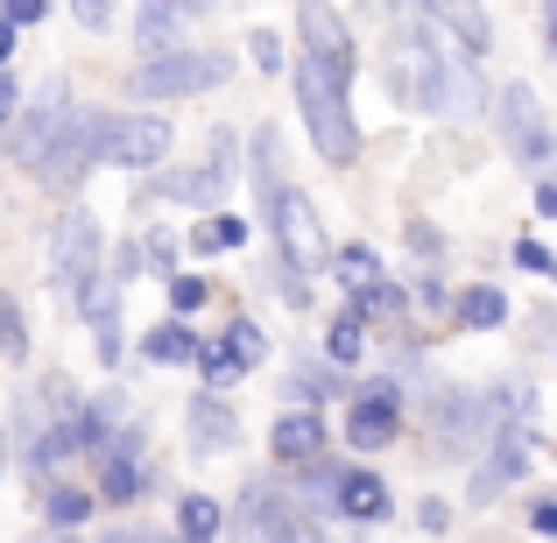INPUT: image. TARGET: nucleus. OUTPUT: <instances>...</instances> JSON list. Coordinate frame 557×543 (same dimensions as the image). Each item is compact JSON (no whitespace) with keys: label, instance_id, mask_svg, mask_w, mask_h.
Instances as JSON below:
<instances>
[{"label":"nucleus","instance_id":"obj_21","mask_svg":"<svg viewBox=\"0 0 557 543\" xmlns=\"http://www.w3.org/2000/svg\"><path fill=\"white\" fill-rule=\"evenodd\" d=\"M177 14H184V0H141L135 42L141 50H170V42H177Z\"/></svg>","mask_w":557,"mask_h":543},{"label":"nucleus","instance_id":"obj_6","mask_svg":"<svg viewBox=\"0 0 557 543\" xmlns=\"http://www.w3.org/2000/svg\"><path fill=\"white\" fill-rule=\"evenodd\" d=\"M92 127H99V113H64V127L50 135V149H42V163H36V177L50 190L85 184V170H92Z\"/></svg>","mask_w":557,"mask_h":543},{"label":"nucleus","instance_id":"obj_39","mask_svg":"<svg viewBox=\"0 0 557 543\" xmlns=\"http://www.w3.org/2000/svg\"><path fill=\"white\" fill-rule=\"evenodd\" d=\"M8 57H14V22L0 14V64H8Z\"/></svg>","mask_w":557,"mask_h":543},{"label":"nucleus","instance_id":"obj_31","mask_svg":"<svg viewBox=\"0 0 557 543\" xmlns=\"http://www.w3.org/2000/svg\"><path fill=\"white\" fill-rule=\"evenodd\" d=\"M325 354L332 360H360V311H346L339 325H332V340H325Z\"/></svg>","mask_w":557,"mask_h":543},{"label":"nucleus","instance_id":"obj_2","mask_svg":"<svg viewBox=\"0 0 557 543\" xmlns=\"http://www.w3.org/2000/svg\"><path fill=\"white\" fill-rule=\"evenodd\" d=\"M226 57H212V50H177V42H170V50H149V64L135 71V99H190V92H212L219 78H226Z\"/></svg>","mask_w":557,"mask_h":543},{"label":"nucleus","instance_id":"obj_26","mask_svg":"<svg viewBox=\"0 0 557 543\" xmlns=\"http://www.w3.org/2000/svg\"><path fill=\"white\" fill-rule=\"evenodd\" d=\"M502 318H508V297H502V289H466V297H459V325L494 332Z\"/></svg>","mask_w":557,"mask_h":543},{"label":"nucleus","instance_id":"obj_37","mask_svg":"<svg viewBox=\"0 0 557 543\" xmlns=\"http://www.w3.org/2000/svg\"><path fill=\"white\" fill-rule=\"evenodd\" d=\"M107 14H113L107 0H78V22H85V28H107Z\"/></svg>","mask_w":557,"mask_h":543},{"label":"nucleus","instance_id":"obj_24","mask_svg":"<svg viewBox=\"0 0 557 543\" xmlns=\"http://www.w3.org/2000/svg\"><path fill=\"white\" fill-rule=\"evenodd\" d=\"M177 530L184 536H219V530H226V508H219L212 494H184V502H177Z\"/></svg>","mask_w":557,"mask_h":543},{"label":"nucleus","instance_id":"obj_3","mask_svg":"<svg viewBox=\"0 0 557 543\" xmlns=\"http://www.w3.org/2000/svg\"><path fill=\"white\" fill-rule=\"evenodd\" d=\"M269 233H275V255H283L297 275H318V269H325L332 240H325V219H318V205L304 198V190H275Z\"/></svg>","mask_w":557,"mask_h":543},{"label":"nucleus","instance_id":"obj_25","mask_svg":"<svg viewBox=\"0 0 557 543\" xmlns=\"http://www.w3.org/2000/svg\"><path fill=\"white\" fill-rule=\"evenodd\" d=\"M325 269L339 275V289H354V297H360V289L381 275V261L368 255V247H339V255H325Z\"/></svg>","mask_w":557,"mask_h":543},{"label":"nucleus","instance_id":"obj_40","mask_svg":"<svg viewBox=\"0 0 557 543\" xmlns=\"http://www.w3.org/2000/svg\"><path fill=\"white\" fill-rule=\"evenodd\" d=\"M0 473H8V437H0Z\"/></svg>","mask_w":557,"mask_h":543},{"label":"nucleus","instance_id":"obj_5","mask_svg":"<svg viewBox=\"0 0 557 543\" xmlns=\"http://www.w3.org/2000/svg\"><path fill=\"white\" fill-rule=\"evenodd\" d=\"M92 269H99V226L85 212H64L57 233H50V283H57V297L78 304V289H85Z\"/></svg>","mask_w":557,"mask_h":543},{"label":"nucleus","instance_id":"obj_7","mask_svg":"<svg viewBox=\"0 0 557 543\" xmlns=\"http://www.w3.org/2000/svg\"><path fill=\"white\" fill-rule=\"evenodd\" d=\"M99 459V494L107 502H135L141 488H149V452H141V431H107L92 445Z\"/></svg>","mask_w":557,"mask_h":543},{"label":"nucleus","instance_id":"obj_9","mask_svg":"<svg viewBox=\"0 0 557 543\" xmlns=\"http://www.w3.org/2000/svg\"><path fill=\"white\" fill-rule=\"evenodd\" d=\"M395 423H403V388H395V381H368V388L354 395V409H346V445L381 452L395 437Z\"/></svg>","mask_w":557,"mask_h":543},{"label":"nucleus","instance_id":"obj_22","mask_svg":"<svg viewBox=\"0 0 557 543\" xmlns=\"http://www.w3.org/2000/svg\"><path fill=\"white\" fill-rule=\"evenodd\" d=\"M275 163H283V135H275V127H255V190H261V212H269L275 205Z\"/></svg>","mask_w":557,"mask_h":543},{"label":"nucleus","instance_id":"obj_10","mask_svg":"<svg viewBox=\"0 0 557 543\" xmlns=\"http://www.w3.org/2000/svg\"><path fill=\"white\" fill-rule=\"evenodd\" d=\"M297 28H304V57H318V64H332V71L354 78V28H346V14L332 8V0H304Z\"/></svg>","mask_w":557,"mask_h":543},{"label":"nucleus","instance_id":"obj_20","mask_svg":"<svg viewBox=\"0 0 557 543\" xmlns=\"http://www.w3.org/2000/svg\"><path fill=\"white\" fill-rule=\"evenodd\" d=\"M141 354H149L156 367H184L190 354H198V332H190V325H184V311H177V318H163V325L141 340Z\"/></svg>","mask_w":557,"mask_h":543},{"label":"nucleus","instance_id":"obj_19","mask_svg":"<svg viewBox=\"0 0 557 543\" xmlns=\"http://www.w3.org/2000/svg\"><path fill=\"white\" fill-rule=\"evenodd\" d=\"M332 508H346L354 522H381V516H388V488H381L374 473H339V494H332Z\"/></svg>","mask_w":557,"mask_h":543},{"label":"nucleus","instance_id":"obj_8","mask_svg":"<svg viewBox=\"0 0 557 543\" xmlns=\"http://www.w3.org/2000/svg\"><path fill=\"white\" fill-rule=\"evenodd\" d=\"M502 135H508V149H516L522 170L550 163V121H544V107H536L530 85H508L502 92Z\"/></svg>","mask_w":557,"mask_h":543},{"label":"nucleus","instance_id":"obj_15","mask_svg":"<svg viewBox=\"0 0 557 543\" xmlns=\"http://www.w3.org/2000/svg\"><path fill=\"white\" fill-rule=\"evenodd\" d=\"M275 466H311V459H325V423L311 417V409H297V417H283L275 423Z\"/></svg>","mask_w":557,"mask_h":543},{"label":"nucleus","instance_id":"obj_34","mask_svg":"<svg viewBox=\"0 0 557 543\" xmlns=\"http://www.w3.org/2000/svg\"><path fill=\"white\" fill-rule=\"evenodd\" d=\"M42 8H50V0H0V14H8L14 28H28V22H42Z\"/></svg>","mask_w":557,"mask_h":543},{"label":"nucleus","instance_id":"obj_28","mask_svg":"<svg viewBox=\"0 0 557 543\" xmlns=\"http://www.w3.org/2000/svg\"><path fill=\"white\" fill-rule=\"evenodd\" d=\"M240 219H226V212H219V219H205V226L198 233H190V247H198V255H219V247H240Z\"/></svg>","mask_w":557,"mask_h":543},{"label":"nucleus","instance_id":"obj_4","mask_svg":"<svg viewBox=\"0 0 557 543\" xmlns=\"http://www.w3.org/2000/svg\"><path fill=\"white\" fill-rule=\"evenodd\" d=\"M170 156V121L156 113H121V121L92 127V163H121V170H156Z\"/></svg>","mask_w":557,"mask_h":543},{"label":"nucleus","instance_id":"obj_16","mask_svg":"<svg viewBox=\"0 0 557 543\" xmlns=\"http://www.w3.org/2000/svg\"><path fill=\"white\" fill-rule=\"evenodd\" d=\"M487 445H494V452H487V466H480V480H473L480 502H487L494 488H508V480L530 466V445H536V437H530V431H502V437H487Z\"/></svg>","mask_w":557,"mask_h":543},{"label":"nucleus","instance_id":"obj_17","mask_svg":"<svg viewBox=\"0 0 557 543\" xmlns=\"http://www.w3.org/2000/svg\"><path fill=\"white\" fill-rule=\"evenodd\" d=\"M247 536H297L304 522L289 516V494L283 488H269V480H255V488H247Z\"/></svg>","mask_w":557,"mask_h":543},{"label":"nucleus","instance_id":"obj_38","mask_svg":"<svg viewBox=\"0 0 557 543\" xmlns=\"http://www.w3.org/2000/svg\"><path fill=\"white\" fill-rule=\"evenodd\" d=\"M22 107V92H14V78H8V64H0V121H8V113Z\"/></svg>","mask_w":557,"mask_h":543},{"label":"nucleus","instance_id":"obj_11","mask_svg":"<svg viewBox=\"0 0 557 543\" xmlns=\"http://www.w3.org/2000/svg\"><path fill=\"white\" fill-rule=\"evenodd\" d=\"M233 170H240V163H233V135L219 127V135H212V163L163 177V198H177V205H219V198H226V184H233Z\"/></svg>","mask_w":557,"mask_h":543},{"label":"nucleus","instance_id":"obj_12","mask_svg":"<svg viewBox=\"0 0 557 543\" xmlns=\"http://www.w3.org/2000/svg\"><path fill=\"white\" fill-rule=\"evenodd\" d=\"M64 113H71V92H64V78H50V85L36 92V107L22 113V127H14V163L36 170V163H42V149H50V135L64 127Z\"/></svg>","mask_w":557,"mask_h":543},{"label":"nucleus","instance_id":"obj_27","mask_svg":"<svg viewBox=\"0 0 557 543\" xmlns=\"http://www.w3.org/2000/svg\"><path fill=\"white\" fill-rule=\"evenodd\" d=\"M190 360H198V367H205V381H212V388H226V381H233V374H247V367H240V360H233V354H226V340H212V346H205V340H198V354H190Z\"/></svg>","mask_w":557,"mask_h":543},{"label":"nucleus","instance_id":"obj_35","mask_svg":"<svg viewBox=\"0 0 557 543\" xmlns=\"http://www.w3.org/2000/svg\"><path fill=\"white\" fill-rule=\"evenodd\" d=\"M516 261H522V269H530V275H550V255H544V247H536V240H516Z\"/></svg>","mask_w":557,"mask_h":543},{"label":"nucleus","instance_id":"obj_36","mask_svg":"<svg viewBox=\"0 0 557 543\" xmlns=\"http://www.w3.org/2000/svg\"><path fill=\"white\" fill-rule=\"evenodd\" d=\"M149 261L170 275V261H177V240H170V233H149Z\"/></svg>","mask_w":557,"mask_h":543},{"label":"nucleus","instance_id":"obj_32","mask_svg":"<svg viewBox=\"0 0 557 543\" xmlns=\"http://www.w3.org/2000/svg\"><path fill=\"white\" fill-rule=\"evenodd\" d=\"M247 50H255V64H261V71H283V42H275L269 28H255V36H247Z\"/></svg>","mask_w":557,"mask_h":543},{"label":"nucleus","instance_id":"obj_13","mask_svg":"<svg viewBox=\"0 0 557 543\" xmlns=\"http://www.w3.org/2000/svg\"><path fill=\"white\" fill-rule=\"evenodd\" d=\"M494 417H502V403H480V395H445L437 403V445L445 452H473L494 437Z\"/></svg>","mask_w":557,"mask_h":543},{"label":"nucleus","instance_id":"obj_29","mask_svg":"<svg viewBox=\"0 0 557 543\" xmlns=\"http://www.w3.org/2000/svg\"><path fill=\"white\" fill-rule=\"evenodd\" d=\"M0 354L28 360V332H22V304H14V297H0Z\"/></svg>","mask_w":557,"mask_h":543},{"label":"nucleus","instance_id":"obj_30","mask_svg":"<svg viewBox=\"0 0 557 543\" xmlns=\"http://www.w3.org/2000/svg\"><path fill=\"white\" fill-rule=\"evenodd\" d=\"M226 354H233V360H240V367H255L261 354H269V346H261V332H255V325H247V318H233V325H226Z\"/></svg>","mask_w":557,"mask_h":543},{"label":"nucleus","instance_id":"obj_23","mask_svg":"<svg viewBox=\"0 0 557 543\" xmlns=\"http://www.w3.org/2000/svg\"><path fill=\"white\" fill-rule=\"evenodd\" d=\"M85 516H92V494L85 488H50L42 494V522H50V530H78Z\"/></svg>","mask_w":557,"mask_h":543},{"label":"nucleus","instance_id":"obj_18","mask_svg":"<svg viewBox=\"0 0 557 543\" xmlns=\"http://www.w3.org/2000/svg\"><path fill=\"white\" fill-rule=\"evenodd\" d=\"M184 423H190V452H205V459H212V452H226L233 437H240V423H233V409L219 403V395H198Z\"/></svg>","mask_w":557,"mask_h":543},{"label":"nucleus","instance_id":"obj_33","mask_svg":"<svg viewBox=\"0 0 557 543\" xmlns=\"http://www.w3.org/2000/svg\"><path fill=\"white\" fill-rule=\"evenodd\" d=\"M170 304H177V311H198V304H205V283H198V275H170Z\"/></svg>","mask_w":557,"mask_h":543},{"label":"nucleus","instance_id":"obj_14","mask_svg":"<svg viewBox=\"0 0 557 543\" xmlns=\"http://www.w3.org/2000/svg\"><path fill=\"white\" fill-rule=\"evenodd\" d=\"M417 8L431 14V22L445 28V36L459 42L466 57H480V50L494 42V28H487V8H480V0H417Z\"/></svg>","mask_w":557,"mask_h":543},{"label":"nucleus","instance_id":"obj_41","mask_svg":"<svg viewBox=\"0 0 557 543\" xmlns=\"http://www.w3.org/2000/svg\"><path fill=\"white\" fill-rule=\"evenodd\" d=\"M184 8H205V0H184Z\"/></svg>","mask_w":557,"mask_h":543},{"label":"nucleus","instance_id":"obj_1","mask_svg":"<svg viewBox=\"0 0 557 543\" xmlns=\"http://www.w3.org/2000/svg\"><path fill=\"white\" fill-rule=\"evenodd\" d=\"M346 71H332V64H318V57H304L297 64V99H304V121H311V141H318V156H325L332 170H346L360 156V127H354V113H346Z\"/></svg>","mask_w":557,"mask_h":543}]
</instances>
